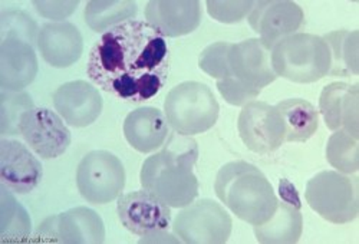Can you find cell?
Segmentation results:
<instances>
[{"label":"cell","mask_w":359,"mask_h":244,"mask_svg":"<svg viewBox=\"0 0 359 244\" xmlns=\"http://www.w3.org/2000/svg\"><path fill=\"white\" fill-rule=\"evenodd\" d=\"M170 53L165 38L145 20L118 25L94 43L86 75L118 100L134 104L154 98L167 83Z\"/></svg>","instance_id":"6da1fadb"},{"label":"cell","mask_w":359,"mask_h":244,"mask_svg":"<svg viewBox=\"0 0 359 244\" xmlns=\"http://www.w3.org/2000/svg\"><path fill=\"white\" fill-rule=\"evenodd\" d=\"M197 142L186 135H171L161 151L148 157L140 172L141 186L171 208H183L198 196L194 165Z\"/></svg>","instance_id":"7a4b0ae2"},{"label":"cell","mask_w":359,"mask_h":244,"mask_svg":"<svg viewBox=\"0 0 359 244\" xmlns=\"http://www.w3.org/2000/svg\"><path fill=\"white\" fill-rule=\"evenodd\" d=\"M215 191L237 219L252 226L266 223L279 204L271 181L246 161H231L223 165L215 181Z\"/></svg>","instance_id":"3957f363"},{"label":"cell","mask_w":359,"mask_h":244,"mask_svg":"<svg viewBox=\"0 0 359 244\" xmlns=\"http://www.w3.org/2000/svg\"><path fill=\"white\" fill-rule=\"evenodd\" d=\"M271 62L280 78L296 83H313L331 72L332 56L322 36L294 34L273 46Z\"/></svg>","instance_id":"277c9868"},{"label":"cell","mask_w":359,"mask_h":244,"mask_svg":"<svg viewBox=\"0 0 359 244\" xmlns=\"http://www.w3.org/2000/svg\"><path fill=\"white\" fill-rule=\"evenodd\" d=\"M164 115L180 135H197L216 126L220 105L205 83L186 81L174 86L165 97Z\"/></svg>","instance_id":"5b68a950"},{"label":"cell","mask_w":359,"mask_h":244,"mask_svg":"<svg viewBox=\"0 0 359 244\" xmlns=\"http://www.w3.org/2000/svg\"><path fill=\"white\" fill-rule=\"evenodd\" d=\"M309 207L332 224L353 222L359 212V179L339 171H322L312 177L305 190Z\"/></svg>","instance_id":"8992f818"},{"label":"cell","mask_w":359,"mask_h":244,"mask_svg":"<svg viewBox=\"0 0 359 244\" xmlns=\"http://www.w3.org/2000/svg\"><path fill=\"white\" fill-rule=\"evenodd\" d=\"M76 186L88 203L95 205L112 203L124 191L126 168L112 152L91 151L76 168Z\"/></svg>","instance_id":"52a82bcc"},{"label":"cell","mask_w":359,"mask_h":244,"mask_svg":"<svg viewBox=\"0 0 359 244\" xmlns=\"http://www.w3.org/2000/svg\"><path fill=\"white\" fill-rule=\"evenodd\" d=\"M233 222L224 207L210 198L193 201L172 223L178 241L189 244H223L230 238Z\"/></svg>","instance_id":"ba28073f"},{"label":"cell","mask_w":359,"mask_h":244,"mask_svg":"<svg viewBox=\"0 0 359 244\" xmlns=\"http://www.w3.org/2000/svg\"><path fill=\"white\" fill-rule=\"evenodd\" d=\"M238 135L243 144L257 154L279 149L285 142V122L278 108L262 101L243 107L237 119Z\"/></svg>","instance_id":"9c48e42d"},{"label":"cell","mask_w":359,"mask_h":244,"mask_svg":"<svg viewBox=\"0 0 359 244\" xmlns=\"http://www.w3.org/2000/svg\"><path fill=\"white\" fill-rule=\"evenodd\" d=\"M19 133L35 154L53 160L65 154L71 145V131L61 115L41 107H34L23 114Z\"/></svg>","instance_id":"30bf717a"},{"label":"cell","mask_w":359,"mask_h":244,"mask_svg":"<svg viewBox=\"0 0 359 244\" xmlns=\"http://www.w3.org/2000/svg\"><path fill=\"white\" fill-rule=\"evenodd\" d=\"M116 212L121 224L140 237H157L171 226V207L144 189L119 196Z\"/></svg>","instance_id":"8fae6325"},{"label":"cell","mask_w":359,"mask_h":244,"mask_svg":"<svg viewBox=\"0 0 359 244\" xmlns=\"http://www.w3.org/2000/svg\"><path fill=\"white\" fill-rule=\"evenodd\" d=\"M36 234L55 243L101 244L105 241V226L93 208L75 207L43 220Z\"/></svg>","instance_id":"7c38bea8"},{"label":"cell","mask_w":359,"mask_h":244,"mask_svg":"<svg viewBox=\"0 0 359 244\" xmlns=\"http://www.w3.org/2000/svg\"><path fill=\"white\" fill-rule=\"evenodd\" d=\"M250 27L259 34V39L267 50H272L282 39L297 34L305 22L302 8L290 0H267L256 2L248 16Z\"/></svg>","instance_id":"4fadbf2b"},{"label":"cell","mask_w":359,"mask_h":244,"mask_svg":"<svg viewBox=\"0 0 359 244\" xmlns=\"http://www.w3.org/2000/svg\"><path fill=\"white\" fill-rule=\"evenodd\" d=\"M42 163L18 140H0V182L16 194L34 191L42 181Z\"/></svg>","instance_id":"5bb4252c"},{"label":"cell","mask_w":359,"mask_h":244,"mask_svg":"<svg viewBox=\"0 0 359 244\" xmlns=\"http://www.w3.org/2000/svg\"><path fill=\"white\" fill-rule=\"evenodd\" d=\"M52 100L56 112L75 128L93 126L104 108L100 90L86 81H71L61 85L53 93Z\"/></svg>","instance_id":"9a60e30c"},{"label":"cell","mask_w":359,"mask_h":244,"mask_svg":"<svg viewBox=\"0 0 359 244\" xmlns=\"http://www.w3.org/2000/svg\"><path fill=\"white\" fill-rule=\"evenodd\" d=\"M145 22L164 38L193 34L201 23L198 0H151L145 5Z\"/></svg>","instance_id":"2e32d148"},{"label":"cell","mask_w":359,"mask_h":244,"mask_svg":"<svg viewBox=\"0 0 359 244\" xmlns=\"http://www.w3.org/2000/svg\"><path fill=\"white\" fill-rule=\"evenodd\" d=\"M229 65L234 78L260 90L278 78L272 68L271 50L257 38L230 43Z\"/></svg>","instance_id":"e0dca14e"},{"label":"cell","mask_w":359,"mask_h":244,"mask_svg":"<svg viewBox=\"0 0 359 244\" xmlns=\"http://www.w3.org/2000/svg\"><path fill=\"white\" fill-rule=\"evenodd\" d=\"M358 83L332 82L326 85L319 98V109L326 127L331 131L344 130L355 138H359V93Z\"/></svg>","instance_id":"ac0fdd59"},{"label":"cell","mask_w":359,"mask_h":244,"mask_svg":"<svg viewBox=\"0 0 359 244\" xmlns=\"http://www.w3.org/2000/svg\"><path fill=\"white\" fill-rule=\"evenodd\" d=\"M38 49L48 65L65 69L81 59L83 39L74 23L50 22L45 23L39 30Z\"/></svg>","instance_id":"d6986e66"},{"label":"cell","mask_w":359,"mask_h":244,"mask_svg":"<svg viewBox=\"0 0 359 244\" xmlns=\"http://www.w3.org/2000/svg\"><path fill=\"white\" fill-rule=\"evenodd\" d=\"M282 190V200H279L278 208L273 216L266 223L253 226L255 236L259 243L264 244H293L302 237L304 217L301 212V201L290 186V191Z\"/></svg>","instance_id":"ffe728a7"},{"label":"cell","mask_w":359,"mask_h":244,"mask_svg":"<svg viewBox=\"0 0 359 244\" xmlns=\"http://www.w3.org/2000/svg\"><path fill=\"white\" fill-rule=\"evenodd\" d=\"M39 71L35 48L19 39L0 42V86L22 93L31 85Z\"/></svg>","instance_id":"44dd1931"},{"label":"cell","mask_w":359,"mask_h":244,"mask_svg":"<svg viewBox=\"0 0 359 244\" xmlns=\"http://www.w3.org/2000/svg\"><path fill=\"white\" fill-rule=\"evenodd\" d=\"M170 126L163 111L154 107H141L131 111L124 121V137L138 152H149L161 148L168 138Z\"/></svg>","instance_id":"7402d4cb"},{"label":"cell","mask_w":359,"mask_h":244,"mask_svg":"<svg viewBox=\"0 0 359 244\" xmlns=\"http://www.w3.org/2000/svg\"><path fill=\"white\" fill-rule=\"evenodd\" d=\"M285 122V142H305L318 131L319 115L316 108L301 98H290L276 105Z\"/></svg>","instance_id":"603a6c76"},{"label":"cell","mask_w":359,"mask_h":244,"mask_svg":"<svg viewBox=\"0 0 359 244\" xmlns=\"http://www.w3.org/2000/svg\"><path fill=\"white\" fill-rule=\"evenodd\" d=\"M137 4L131 0H91L85 8V22L94 32L107 30L135 19Z\"/></svg>","instance_id":"cb8c5ba5"},{"label":"cell","mask_w":359,"mask_h":244,"mask_svg":"<svg viewBox=\"0 0 359 244\" xmlns=\"http://www.w3.org/2000/svg\"><path fill=\"white\" fill-rule=\"evenodd\" d=\"M32 231V222L25 207L12 191L0 189V238L2 241H23Z\"/></svg>","instance_id":"d4e9b609"},{"label":"cell","mask_w":359,"mask_h":244,"mask_svg":"<svg viewBox=\"0 0 359 244\" xmlns=\"http://www.w3.org/2000/svg\"><path fill=\"white\" fill-rule=\"evenodd\" d=\"M358 30H335L323 36L332 56L329 75H358Z\"/></svg>","instance_id":"484cf974"},{"label":"cell","mask_w":359,"mask_h":244,"mask_svg":"<svg viewBox=\"0 0 359 244\" xmlns=\"http://www.w3.org/2000/svg\"><path fill=\"white\" fill-rule=\"evenodd\" d=\"M326 160L342 174H355L359 170V142L344 130L334 131L326 145Z\"/></svg>","instance_id":"4316f807"},{"label":"cell","mask_w":359,"mask_h":244,"mask_svg":"<svg viewBox=\"0 0 359 244\" xmlns=\"http://www.w3.org/2000/svg\"><path fill=\"white\" fill-rule=\"evenodd\" d=\"M34 101L27 93H13L2 89L0 93V135L2 138L20 135L19 124L25 112L32 109Z\"/></svg>","instance_id":"83f0119b"},{"label":"cell","mask_w":359,"mask_h":244,"mask_svg":"<svg viewBox=\"0 0 359 244\" xmlns=\"http://www.w3.org/2000/svg\"><path fill=\"white\" fill-rule=\"evenodd\" d=\"M39 30L32 16L23 11L12 9L0 13V42L19 39L35 46L38 45Z\"/></svg>","instance_id":"f1b7e54d"},{"label":"cell","mask_w":359,"mask_h":244,"mask_svg":"<svg viewBox=\"0 0 359 244\" xmlns=\"http://www.w3.org/2000/svg\"><path fill=\"white\" fill-rule=\"evenodd\" d=\"M229 49L230 43L227 42H216L208 45L198 57L200 69L217 81L233 76L230 65H229Z\"/></svg>","instance_id":"f546056e"},{"label":"cell","mask_w":359,"mask_h":244,"mask_svg":"<svg viewBox=\"0 0 359 244\" xmlns=\"http://www.w3.org/2000/svg\"><path fill=\"white\" fill-rule=\"evenodd\" d=\"M217 89L223 100L233 107H245L255 101L260 94V89L252 88L234 76L217 81Z\"/></svg>","instance_id":"4dcf8cb0"},{"label":"cell","mask_w":359,"mask_h":244,"mask_svg":"<svg viewBox=\"0 0 359 244\" xmlns=\"http://www.w3.org/2000/svg\"><path fill=\"white\" fill-rule=\"evenodd\" d=\"M255 5L256 2H215V0H208L205 4L208 15L222 23L242 22L250 15Z\"/></svg>","instance_id":"1f68e13d"},{"label":"cell","mask_w":359,"mask_h":244,"mask_svg":"<svg viewBox=\"0 0 359 244\" xmlns=\"http://www.w3.org/2000/svg\"><path fill=\"white\" fill-rule=\"evenodd\" d=\"M38 13L55 22H64L78 8L79 2H34Z\"/></svg>","instance_id":"d6a6232c"}]
</instances>
